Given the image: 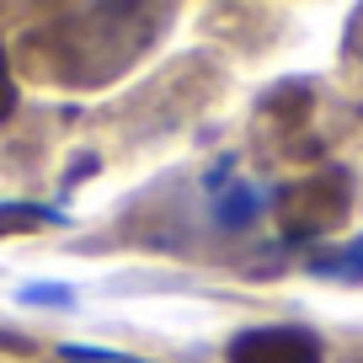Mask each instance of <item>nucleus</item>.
<instances>
[{"instance_id":"4","label":"nucleus","mask_w":363,"mask_h":363,"mask_svg":"<svg viewBox=\"0 0 363 363\" xmlns=\"http://www.w3.org/2000/svg\"><path fill=\"white\" fill-rule=\"evenodd\" d=\"M342 69H347V86L363 96V6L352 11L347 38H342Z\"/></svg>"},{"instance_id":"3","label":"nucleus","mask_w":363,"mask_h":363,"mask_svg":"<svg viewBox=\"0 0 363 363\" xmlns=\"http://www.w3.org/2000/svg\"><path fill=\"white\" fill-rule=\"evenodd\" d=\"M230 363H320V347L310 331H251L230 347Z\"/></svg>"},{"instance_id":"6","label":"nucleus","mask_w":363,"mask_h":363,"mask_svg":"<svg viewBox=\"0 0 363 363\" xmlns=\"http://www.w3.org/2000/svg\"><path fill=\"white\" fill-rule=\"evenodd\" d=\"M33 208H11V214H0V230H16V225H33Z\"/></svg>"},{"instance_id":"5","label":"nucleus","mask_w":363,"mask_h":363,"mask_svg":"<svg viewBox=\"0 0 363 363\" xmlns=\"http://www.w3.org/2000/svg\"><path fill=\"white\" fill-rule=\"evenodd\" d=\"M16 107V86H11V69H6V59H0V118H11Z\"/></svg>"},{"instance_id":"2","label":"nucleus","mask_w":363,"mask_h":363,"mask_svg":"<svg viewBox=\"0 0 363 363\" xmlns=\"http://www.w3.org/2000/svg\"><path fill=\"white\" fill-rule=\"evenodd\" d=\"M352 208V182L347 171H315V177L294 182L284 198H278V219L294 240H315V235H331V230L347 219Z\"/></svg>"},{"instance_id":"1","label":"nucleus","mask_w":363,"mask_h":363,"mask_svg":"<svg viewBox=\"0 0 363 363\" xmlns=\"http://www.w3.org/2000/svg\"><path fill=\"white\" fill-rule=\"evenodd\" d=\"M171 0H91L80 16L43 38V54L59 65V75L102 80L123 69L134 54H145L150 38L166 27Z\"/></svg>"}]
</instances>
